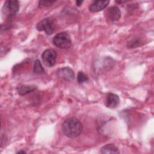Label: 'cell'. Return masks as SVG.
Segmentation results:
<instances>
[{
  "instance_id": "obj_1",
  "label": "cell",
  "mask_w": 154,
  "mask_h": 154,
  "mask_svg": "<svg viewBox=\"0 0 154 154\" xmlns=\"http://www.w3.org/2000/svg\"><path fill=\"white\" fill-rule=\"evenodd\" d=\"M62 131L64 134L69 138L78 137L82 131V125L76 118H68L62 125Z\"/></svg>"
},
{
  "instance_id": "obj_2",
  "label": "cell",
  "mask_w": 154,
  "mask_h": 154,
  "mask_svg": "<svg viewBox=\"0 0 154 154\" xmlns=\"http://www.w3.org/2000/svg\"><path fill=\"white\" fill-rule=\"evenodd\" d=\"M54 45L60 49H66L70 48L72 41L69 35L66 32H61L57 34L53 38Z\"/></svg>"
},
{
  "instance_id": "obj_3",
  "label": "cell",
  "mask_w": 154,
  "mask_h": 154,
  "mask_svg": "<svg viewBox=\"0 0 154 154\" xmlns=\"http://www.w3.org/2000/svg\"><path fill=\"white\" fill-rule=\"evenodd\" d=\"M19 7V2L18 1H6L2 7V13L7 17H12L18 12Z\"/></svg>"
},
{
  "instance_id": "obj_4",
  "label": "cell",
  "mask_w": 154,
  "mask_h": 154,
  "mask_svg": "<svg viewBox=\"0 0 154 154\" xmlns=\"http://www.w3.org/2000/svg\"><path fill=\"white\" fill-rule=\"evenodd\" d=\"M37 29L39 31H45L46 34L51 35L55 31V23L52 19L51 17H47L37 25Z\"/></svg>"
},
{
  "instance_id": "obj_5",
  "label": "cell",
  "mask_w": 154,
  "mask_h": 154,
  "mask_svg": "<svg viewBox=\"0 0 154 154\" xmlns=\"http://www.w3.org/2000/svg\"><path fill=\"white\" fill-rule=\"evenodd\" d=\"M57 52L52 49H46L42 55L43 64L48 67H52L56 61Z\"/></svg>"
},
{
  "instance_id": "obj_6",
  "label": "cell",
  "mask_w": 154,
  "mask_h": 154,
  "mask_svg": "<svg viewBox=\"0 0 154 154\" xmlns=\"http://www.w3.org/2000/svg\"><path fill=\"white\" fill-rule=\"evenodd\" d=\"M57 75L58 78L66 81H72L75 78L74 72L68 67H64L58 69L57 71Z\"/></svg>"
},
{
  "instance_id": "obj_7",
  "label": "cell",
  "mask_w": 154,
  "mask_h": 154,
  "mask_svg": "<svg viewBox=\"0 0 154 154\" xmlns=\"http://www.w3.org/2000/svg\"><path fill=\"white\" fill-rule=\"evenodd\" d=\"M105 16L111 22H114L118 20L121 17V11L120 9L116 6H112L109 7L106 11Z\"/></svg>"
},
{
  "instance_id": "obj_8",
  "label": "cell",
  "mask_w": 154,
  "mask_h": 154,
  "mask_svg": "<svg viewBox=\"0 0 154 154\" xmlns=\"http://www.w3.org/2000/svg\"><path fill=\"white\" fill-rule=\"evenodd\" d=\"M120 103L119 97L114 93H109L107 94L105 105L109 108H116Z\"/></svg>"
},
{
  "instance_id": "obj_9",
  "label": "cell",
  "mask_w": 154,
  "mask_h": 154,
  "mask_svg": "<svg viewBox=\"0 0 154 154\" xmlns=\"http://www.w3.org/2000/svg\"><path fill=\"white\" fill-rule=\"evenodd\" d=\"M109 3V1H93L89 6V10L92 13L99 12L105 8Z\"/></svg>"
},
{
  "instance_id": "obj_10",
  "label": "cell",
  "mask_w": 154,
  "mask_h": 154,
  "mask_svg": "<svg viewBox=\"0 0 154 154\" xmlns=\"http://www.w3.org/2000/svg\"><path fill=\"white\" fill-rule=\"evenodd\" d=\"M36 89H37V87L35 85H25V84H20L16 88L17 93L21 96H23L29 93H31L35 91Z\"/></svg>"
},
{
  "instance_id": "obj_11",
  "label": "cell",
  "mask_w": 154,
  "mask_h": 154,
  "mask_svg": "<svg viewBox=\"0 0 154 154\" xmlns=\"http://www.w3.org/2000/svg\"><path fill=\"white\" fill-rule=\"evenodd\" d=\"M101 153H119V150L117 146L113 144H106L100 148Z\"/></svg>"
},
{
  "instance_id": "obj_12",
  "label": "cell",
  "mask_w": 154,
  "mask_h": 154,
  "mask_svg": "<svg viewBox=\"0 0 154 154\" xmlns=\"http://www.w3.org/2000/svg\"><path fill=\"white\" fill-rule=\"evenodd\" d=\"M33 72L35 74H43L45 73V70L38 60H36L34 62Z\"/></svg>"
},
{
  "instance_id": "obj_13",
  "label": "cell",
  "mask_w": 154,
  "mask_h": 154,
  "mask_svg": "<svg viewBox=\"0 0 154 154\" xmlns=\"http://www.w3.org/2000/svg\"><path fill=\"white\" fill-rule=\"evenodd\" d=\"M87 76L83 72H79L77 75V80L79 84L86 82L88 81Z\"/></svg>"
},
{
  "instance_id": "obj_14",
  "label": "cell",
  "mask_w": 154,
  "mask_h": 154,
  "mask_svg": "<svg viewBox=\"0 0 154 154\" xmlns=\"http://www.w3.org/2000/svg\"><path fill=\"white\" fill-rule=\"evenodd\" d=\"M55 2V1H40L38 2V7H45L51 6Z\"/></svg>"
},
{
  "instance_id": "obj_15",
  "label": "cell",
  "mask_w": 154,
  "mask_h": 154,
  "mask_svg": "<svg viewBox=\"0 0 154 154\" xmlns=\"http://www.w3.org/2000/svg\"><path fill=\"white\" fill-rule=\"evenodd\" d=\"M83 1H76V5L77 6H80L82 4Z\"/></svg>"
},
{
  "instance_id": "obj_16",
  "label": "cell",
  "mask_w": 154,
  "mask_h": 154,
  "mask_svg": "<svg viewBox=\"0 0 154 154\" xmlns=\"http://www.w3.org/2000/svg\"><path fill=\"white\" fill-rule=\"evenodd\" d=\"M116 2L117 3H119V4H122V3H123V2H126V1H116Z\"/></svg>"
},
{
  "instance_id": "obj_17",
  "label": "cell",
  "mask_w": 154,
  "mask_h": 154,
  "mask_svg": "<svg viewBox=\"0 0 154 154\" xmlns=\"http://www.w3.org/2000/svg\"><path fill=\"white\" fill-rule=\"evenodd\" d=\"M16 153H26V152H25L24 150H19Z\"/></svg>"
}]
</instances>
